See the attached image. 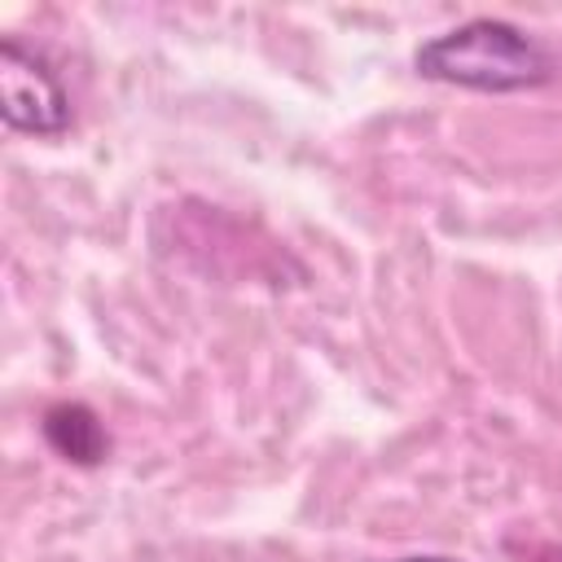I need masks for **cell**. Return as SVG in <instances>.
I'll use <instances>...</instances> for the list:
<instances>
[{
	"label": "cell",
	"mask_w": 562,
	"mask_h": 562,
	"mask_svg": "<svg viewBox=\"0 0 562 562\" xmlns=\"http://www.w3.org/2000/svg\"><path fill=\"white\" fill-rule=\"evenodd\" d=\"M391 562H457L448 553H413V558H391Z\"/></svg>",
	"instance_id": "4"
},
{
	"label": "cell",
	"mask_w": 562,
	"mask_h": 562,
	"mask_svg": "<svg viewBox=\"0 0 562 562\" xmlns=\"http://www.w3.org/2000/svg\"><path fill=\"white\" fill-rule=\"evenodd\" d=\"M413 70L430 83L470 92H527L553 79V53L505 18H470L443 35H430L413 53Z\"/></svg>",
	"instance_id": "1"
},
{
	"label": "cell",
	"mask_w": 562,
	"mask_h": 562,
	"mask_svg": "<svg viewBox=\"0 0 562 562\" xmlns=\"http://www.w3.org/2000/svg\"><path fill=\"white\" fill-rule=\"evenodd\" d=\"M0 119L22 136H61L70 127V92L61 75L18 35L0 40Z\"/></svg>",
	"instance_id": "2"
},
{
	"label": "cell",
	"mask_w": 562,
	"mask_h": 562,
	"mask_svg": "<svg viewBox=\"0 0 562 562\" xmlns=\"http://www.w3.org/2000/svg\"><path fill=\"white\" fill-rule=\"evenodd\" d=\"M40 430H44L48 448H53L57 457L75 461V465H97V461L105 457V448H110V435H105L101 417H97L88 404H79V400L53 404V408L44 413Z\"/></svg>",
	"instance_id": "3"
}]
</instances>
